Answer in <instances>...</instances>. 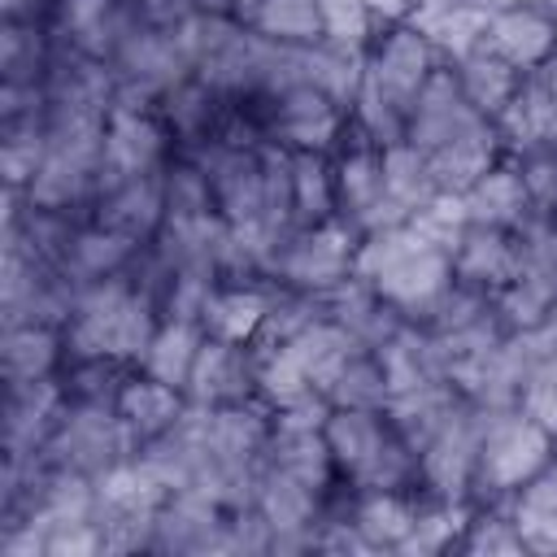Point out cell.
<instances>
[{
	"mask_svg": "<svg viewBox=\"0 0 557 557\" xmlns=\"http://www.w3.org/2000/svg\"><path fill=\"white\" fill-rule=\"evenodd\" d=\"M318 17H322V35L339 39V44H357L366 48L374 39V17L361 0H318Z\"/></svg>",
	"mask_w": 557,
	"mask_h": 557,
	"instance_id": "obj_32",
	"label": "cell"
},
{
	"mask_svg": "<svg viewBox=\"0 0 557 557\" xmlns=\"http://www.w3.org/2000/svg\"><path fill=\"white\" fill-rule=\"evenodd\" d=\"M174 157V135L157 109H113L104 122V157L96 170V196L122 178L152 174Z\"/></svg>",
	"mask_w": 557,
	"mask_h": 557,
	"instance_id": "obj_3",
	"label": "cell"
},
{
	"mask_svg": "<svg viewBox=\"0 0 557 557\" xmlns=\"http://www.w3.org/2000/svg\"><path fill=\"white\" fill-rule=\"evenodd\" d=\"M187 400L196 405H244L257 400V348L252 344H231L218 335H205L200 357L187 379Z\"/></svg>",
	"mask_w": 557,
	"mask_h": 557,
	"instance_id": "obj_5",
	"label": "cell"
},
{
	"mask_svg": "<svg viewBox=\"0 0 557 557\" xmlns=\"http://www.w3.org/2000/svg\"><path fill=\"white\" fill-rule=\"evenodd\" d=\"M322 435H326V448L335 457L339 479L352 483L379 457V448L392 440V422L383 409H335L326 418Z\"/></svg>",
	"mask_w": 557,
	"mask_h": 557,
	"instance_id": "obj_12",
	"label": "cell"
},
{
	"mask_svg": "<svg viewBox=\"0 0 557 557\" xmlns=\"http://www.w3.org/2000/svg\"><path fill=\"white\" fill-rule=\"evenodd\" d=\"M352 274L361 283H370L383 300H392V305H400L409 313V309L426 305L440 287H448L453 257L431 248L409 222H400V226L370 231V235L357 239Z\"/></svg>",
	"mask_w": 557,
	"mask_h": 557,
	"instance_id": "obj_1",
	"label": "cell"
},
{
	"mask_svg": "<svg viewBox=\"0 0 557 557\" xmlns=\"http://www.w3.org/2000/svg\"><path fill=\"white\" fill-rule=\"evenodd\" d=\"M183 405H187V396H183L178 387H170V383H161V379H152V374H144V370H135V374L122 383V392H117V418L131 426V435H135L139 444L165 435V431L178 422Z\"/></svg>",
	"mask_w": 557,
	"mask_h": 557,
	"instance_id": "obj_15",
	"label": "cell"
},
{
	"mask_svg": "<svg viewBox=\"0 0 557 557\" xmlns=\"http://www.w3.org/2000/svg\"><path fill=\"white\" fill-rule=\"evenodd\" d=\"M248 26L278 44H318L322 39L318 0H257Z\"/></svg>",
	"mask_w": 557,
	"mask_h": 557,
	"instance_id": "obj_28",
	"label": "cell"
},
{
	"mask_svg": "<svg viewBox=\"0 0 557 557\" xmlns=\"http://www.w3.org/2000/svg\"><path fill=\"white\" fill-rule=\"evenodd\" d=\"M200 344H205V326L200 322H178V318H161V331L152 335L148 352H144V374L187 392V379H191V366L200 357Z\"/></svg>",
	"mask_w": 557,
	"mask_h": 557,
	"instance_id": "obj_22",
	"label": "cell"
},
{
	"mask_svg": "<svg viewBox=\"0 0 557 557\" xmlns=\"http://www.w3.org/2000/svg\"><path fill=\"white\" fill-rule=\"evenodd\" d=\"M265 466L309 483L313 492H331L339 483V470H335V457L326 448V435L322 431H292V426H274L270 440H265Z\"/></svg>",
	"mask_w": 557,
	"mask_h": 557,
	"instance_id": "obj_13",
	"label": "cell"
},
{
	"mask_svg": "<svg viewBox=\"0 0 557 557\" xmlns=\"http://www.w3.org/2000/svg\"><path fill=\"white\" fill-rule=\"evenodd\" d=\"M357 231L339 218L318 222V226H296L278 257H274V278L270 283H287L300 292H331L344 278H352V257H357Z\"/></svg>",
	"mask_w": 557,
	"mask_h": 557,
	"instance_id": "obj_2",
	"label": "cell"
},
{
	"mask_svg": "<svg viewBox=\"0 0 557 557\" xmlns=\"http://www.w3.org/2000/svg\"><path fill=\"white\" fill-rule=\"evenodd\" d=\"M361 4L370 9L374 26H387V22H405V17L413 13V4H418V0H361Z\"/></svg>",
	"mask_w": 557,
	"mask_h": 557,
	"instance_id": "obj_34",
	"label": "cell"
},
{
	"mask_svg": "<svg viewBox=\"0 0 557 557\" xmlns=\"http://www.w3.org/2000/svg\"><path fill=\"white\" fill-rule=\"evenodd\" d=\"M270 305V283H222L205 309V335L252 344Z\"/></svg>",
	"mask_w": 557,
	"mask_h": 557,
	"instance_id": "obj_18",
	"label": "cell"
},
{
	"mask_svg": "<svg viewBox=\"0 0 557 557\" xmlns=\"http://www.w3.org/2000/svg\"><path fill=\"white\" fill-rule=\"evenodd\" d=\"M383 187L392 200H400L409 213L418 205H426L440 187H435V174H431V161L422 148H413L409 139L405 144H392L383 148Z\"/></svg>",
	"mask_w": 557,
	"mask_h": 557,
	"instance_id": "obj_27",
	"label": "cell"
},
{
	"mask_svg": "<svg viewBox=\"0 0 557 557\" xmlns=\"http://www.w3.org/2000/svg\"><path fill=\"white\" fill-rule=\"evenodd\" d=\"M527 78L540 87V91H548V96H557V52H548L535 70H527Z\"/></svg>",
	"mask_w": 557,
	"mask_h": 557,
	"instance_id": "obj_35",
	"label": "cell"
},
{
	"mask_svg": "<svg viewBox=\"0 0 557 557\" xmlns=\"http://www.w3.org/2000/svg\"><path fill=\"white\" fill-rule=\"evenodd\" d=\"M292 218L296 226L335 218V170L326 152H292Z\"/></svg>",
	"mask_w": 557,
	"mask_h": 557,
	"instance_id": "obj_25",
	"label": "cell"
},
{
	"mask_svg": "<svg viewBox=\"0 0 557 557\" xmlns=\"http://www.w3.org/2000/svg\"><path fill=\"white\" fill-rule=\"evenodd\" d=\"M135 248H139L135 239H126V235H117V231H109L100 222H83L74 244H70V252H65V261H61V274H70L78 287L96 283V278H109V274H122L131 265Z\"/></svg>",
	"mask_w": 557,
	"mask_h": 557,
	"instance_id": "obj_19",
	"label": "cell"
},
{
	"mask_svg": "<svg viewBox=\"0 0 557 557\" xmlns=\"http://www.w3.org/2000/svg\"><path fill=\"white\" fill-rule=\"evenodd\" d=\"M518 409H522L540 431H548V435L557 440V361L540 366V370L522 383V392H518Z\"/></svg>",
	"mask_w": 557,
	"mask_h": 557,
	"instance_id": "obj_33",
	"label": "cell"
},
{
	"mask_svg": "<svg viewBox=\"0 0 557 557\" xmlns=\"http://www.w3.org/2000/svg\"><path fill=\"white\" fill-rule=\"evenodd\" d=\"M457 78H461L466 100H470L479 113H487V117H496V113L513 100V91L522 87V70L509 65V61H505L500 52H492L487 44L457 61Z\"/></svg>",
	"mask_w": 557,
	"mask_h": 557,
	"instance_id": "obj_21",
	"label": "cell"
},
{
	"mask_svg": "<svg viewBox=\"0 0 557 557\" xmlns=\"http://www.w3.org/2000/svg\"><path fill=\"white\" fill-rule=\"evenodd\" d=\"M426 161H431V174H435V187L440 191H470L492 165H500L505 161V144H500V131H496V122L492 117H483V122H474L470 131H461L457 139H448L444 148H435V152H426Z\"/></svg>",
	"mask_w": 557,
	"mask_h": 557,
	"instance_id": "obj_8",
	"label": "cell"
},
{
	"mask_svg": "<svg viewBox=\"0 0 557 557\" xmlns=\"http://www.w3.org/2000/svg\"><path fill=\"white\" fill-rule=\"evenodd\" d=\"M283 348L305 366V374L313 379V387H322V392H326V387H331V379L339 374V366H344L361 344H357V339H352L335 318H318L313 326H305V331H300L292 344H283Z\"/></svg>",
	"mask_w": 557,
	"mask_h": 557,
	"instance_id": "obj_24",
	"label": "cell"
},
{
	"mask_svg": "<svg viewBox=\"0 0 557 557\" xmlns=\"http://www.w3.org/2000/svg\"><path fill=\"white\" fill-rule=\"evenodd\" d=\"M518 274V244L513 231L500 226H474L461 235V244L453 248V278L466 287H479L487 296H496L509 278Z\"/></svg>",
	"mask_w": 557,
	"mask_h": 557,
	"instance_id": "obj_11",
	"label": "cell"
},
{
	"mask_svg": "<svg viewBox=\"0 0 557 557\" xmlns=\"http://www.w3.org/2000/svg\"><path fill=\"white\" fill-rule=\"evenodd\" d=\"M161 191H165V213L170 218H205V213H218L213 209V187H209V174L174 152L165 165H161Z\"/></svg>",
	"mask_w": 557,
	"mask_h": 557,
	"instance_id": "obj_29",
	"label": "cell"
},
{
	"mask_svg": "<svg viewBox=\"0 0 557 557\" xmlns=\"http://www.w3.org/2000/svg\"><path fill=\"white\" fill-rule=\"evenodd\" d=\"M418 509H422V492H357L352 522L379 553V548H400V540L418 522Z\"/></svg>",
	"mask_w": 557,
	"mask_h": 557,
	"instance_id": "obj_20",
	"label": "cell"
},
{
	"mask_svg": "<svg viewBox=\"0 0 557 557\" xmlns=\"http://www.w3.org/2000/svg\"><path fill=\"white\" fill-rule=\"evenodd\" d=\"M326 396H331L335 409H387L392 387H387V374H383L379 352L357 348V352L339 366V374L331 379Z\"/></svg>",
	"mask_w": 557,
	"mask_h": 557,
	"instance_id": "obj_26",
	"label": "cell"
},
{
	"mask_svg": "<svg viewBox=\"0 0 557 557\" xmlns=\"http://www.w3.org/2000/svg\"><path fill=\"white\" fill-rule=\"evenodd\" d=\"M165 191H161V170L152 174H135V178H122L117 187L100 191L96 205H91V222L135 239V244H148L161 226H165Z\"/></svg>",
	"mask_w": 557,
	"mask_h": 557,
	"instance_id": "obj_7",
	"label": "cell"
},
{
	"mask_svg": "<svg viewBox=\"0 0 557 557\" xmlns=\"http://www.w3.org/2000/svg\"><path fill=\"white\" fill-rule=\"evenodd\" d=\"M483 44L527 74V70H535L548 52H557V17L544 13V9H535V4L496 9V13L487 17V39H483Z\"/></svg>",
	"mask_w": 557,
	"mask_h": 557,
	"instance_id": "obj_9",
	"label": "cell"
},
{
	"mask_svg": "<svg viewBox=\"0 0 557 557\" xmlns=\"http://www.w3.org/2000/svg\"><path fill=\"white\" fill-rule=\"evenodd\" d=\"M466 213L474 226H500V231H518V222L531 213V196L522 183V170L505 157L500 165H492L470 191H461Z\"/></svg>",
	"mask_w": 557,
	"mask_h": 557,
	"instance_id": "obj_14",
	"label": "cell"
},
{
	"mask_svg": "<svg viewBox=\"0 0 557 557\" xmlns=\"http://www.w3.org/2000/svg\"><path fill=\"white\" fill-rule=\"evenodd\" d=\"M553 361H557V357H553Z\"/></svg>",
	"mask_w": 557,
	"mask_h": 557,
	"instance_id": "obj_36",
	"label": "cell"
},
{
	"mask_svg": "<svg viewBox=\"0 0 557 557\" xmlns=\"http://www.w3.org/2000/svg\"><path fill=\"white\" fill-rule=\"evenodd\" d=\"M344 122H348V113L313 83H296L283 96H265L270 139L287 144L292 152H331Z\"/></svg>",
	"mask_w": 557,
	"mask_h": 557,
	"instance_id": "obj_4",
	"label": "cell"
},
{
	"mask_svg": "<svg viewBox=\"0 0 557 557\" xmlns=\"http://www.w3.org/2000/svg\"><path fill=\"white\" fill-rule=\"evenodd\" d=\"M52 65L48 22H9L0 26V83H44Z\"/></svg>",
	"mask_w": 557,
	"mask_h": 557,
	"instance_id": "obj_23",
	"label": "cell"
},
{
	"mask_svg": "<svg viewBox=\"0 0 557 557\" xmlns=\"http://www.w3.org/2000/svg\"><path fill=\"white\" fill-rule=\"evenodd\" d=\"M305 392H313V379L305 374V366H300L287 348L257 352V400H261V405L283 409V405L300 400Z\"/></svg>",
	"mask_w": 557,
	"mask_h": 557,
	"instance_id": "obj_31",
	"label": "cell"
},
{
	"mask_svg": "<svg viewBox=\"0 0 557 557\" xmlns=\"http://www.w3.org/2000/svg\"><path fill=\"white\" fill-rule=\"evenodd\" d=\"M487 17H492L487 9H474L466 0H418L405 22L418 26L431 39V48L440 52V61L457 65L461 57H470L474 48H483Z\"/></svg>",
	"mask_w": 557,
	"mask_h": 557,
	"instance_id": "obj_10",
	"label": "cell"
},
{
	"mask_svg": "<svg viewBox=\"0 0 557 557\" xmlns=\"http://www.w3.org/2000/svg\"><path fill=\"white\" fill-rule=\"evenodd\" d=\"M409 226L440 252L453 257V248L461 244V235L470 231V213H466V200L457 191H435L426 205H418L409 213Z\"/></svg>",
	"mask_w": 557,
	"mask_h": 557,
	"instance_id": "obj_30",
	"label": "cell"
},
{
	"mask_svg": "<svg viewBox=\"0 0 557 557\" xmlns=\"http://www.w3.org/2000/svg\"><path fill=\"white\" fill-rule=\"evenodd\" d=\"M366 65L379 74V83L400 96L405 104H413L418 87L431 78V70L440 65V52L431 48V39L409 26V22H387L374 30V39L366 44Z\"/></svg>",
	"mask_w": 557,
	"mask_h": 557,
	"instance_id": "obj_6",
	"label": "cell"
},
{
	"mask_svg": "<svg viewBox=\"0 0 557 557\" xmlns=\"http://www.w3.org/2000/svg\"><path fill=\"white\" fill-rule=\"evenodd\" d=\"M366 78V48L357 44H339V39H318L305 44V83H313L318 91H326L344 113L352 109L357 91Z\"/></svg>",
	"mask_w": 557,
	"mask_h": 557,
	"instance_id": "obj_16",
	"label": "cell"
},
{
	"mask_svg": "<svg viewBox=\"0 0 557 557\" xmlns=\"http://www.w3.org/2000/svg\"><path fill=\"white\" fill-rule=\"evenodd\" d=\"M65 366V331L26 322V326H4V383H30L61 374Z\"/></svg>",
	"mask_w": 557,
	"mask_h": 557,
	"instance_id": "obj_17",
	"label": "cell"
}]
</instances>
